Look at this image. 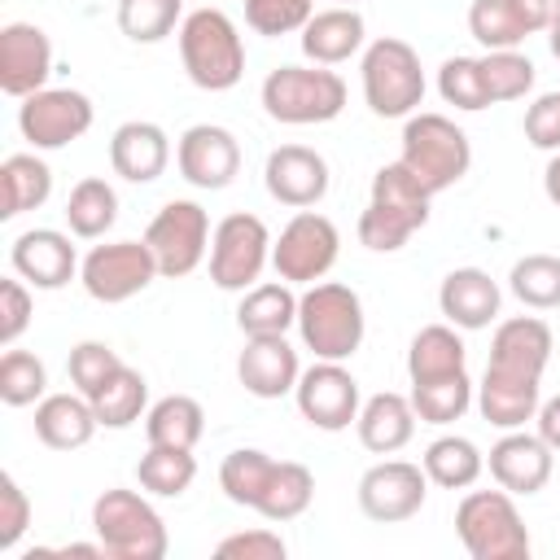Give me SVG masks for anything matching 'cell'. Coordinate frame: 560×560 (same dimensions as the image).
I'll list each match as a JSON object with an SVG mask.
<instances>
[{
    "label": "cell",
    "instance_id": "cell-20",
    "mask_svg": "<svg viewBox=\"0 0 560 560\" xmlns=\"http://www.w3.org/2000/svg\"><path fill=\"white\" fill-rule=\"evenodd\" d=\"M490 477L508 494H538L551 481V446L538 433L508 429V438L490 446Z\"/></svg>",
    "mask_w": 560,
    "mask_h": 560
},
{
    "label": "cell",
    "instance_id": "cell-5",
    "mask_svg": "<svg viewBox=\"0 0 560 560\" xmlns=\"http://www.w3.org/2000/svg\"><path fill=\"white\" fill-rule=\"evenodd\" d=\"M298 332L315 359H350L363 341V302L350 284H311L298 298Z\"/></svg>",
    "mask_w": 560,
    "mask_h": 560
},
{
    "label": "cell",
    "instance_id": "cell-36",
    "mask_svg": "<svg viewBox=\"0 0 560 560\" xmlns=\"http://www.w3.org/2000/svg\"><path fill=\"white\" fill-rule=\"evenodd\" d=\"M271 468H276V459H271L267 451L241 446V451H232V455L219 464V486H223V494H228L232 503L258 508V499H262V490H267V481H271Z\"/></svg>",
    "mask_w": 560,
    "mask_h": 560
},
{
    "label": "cell",
    "instance_id": "cell-48",
    "mask_svg": "<svg viewBox=\"0 0 560 560\" xmlns=\"http://www.w3.org/2000/svg\"><path fill=\"white\" fill-rule=\"evenodd\" d=\"M284 538L271 534V529H245V534H228L214 556L219 560H284Z\"/></svg>",
    "mask_w": 560,
    "mask_h": 560
},
{
    "label": "cell",
    "instance_id": "cell-12",
    "mask_svg": "<svg viewBox=\"0 0 560 560\" xmlns=\"http://www.w3.org/2000/svg\"><path fill=\"white\" fill-rule=\"evenodd\" d=\"M18 127L35 149H66L92 127V101L74 88H39L22 101Z\"/></svg>",
    "mask_w": 560,
    "mask_h": 560
},
{
    "label": "cell",
    "instance_id": "cell-16",
    "mask_svg": "<svg viewBox=\"0 0 560 560\" xmlns=\"http://www.w3.org/2000/svg\"><path fill=\"white\" fill-rule=\"evenodd\" d=\"M175 162H179V175L192 184V188H228L241 171V144L228 127H214V122H197L179 136L175 144Z\"/></svg>",
    "mask_w": 560,
    "mask_h": 560
},
{
    "label": "cell",
    "instance_id": "cell-21",
    "mask_svg": "<svg viewBox=\"0 0 560 560\" xmlns=\"http://www.w3.org/2000/svg\"><path fill=\"white\" fill-rule=\"evenodd\" d=\"M236 376L254 398H280L298 385V350L284 337H245V350L236 359Z\"/></svg>",
    "mask_w": 560,
    "mask_h": 560
},
{
    "label": "cell",
    "instance_id": "cell-35",
    "mask_svg": "<svg viewBox=\"0 0 560 560\" xmlns=\"http://www.w3.org/2000/svg\"><path fill=\"white\" fill-rule=\"evenodd\" d=\"M136 477H140V486H144L149 494L175 499V494H184V490L192 486L197 459H192V451H184V446H153V442H149V451H144L140 464H136Z\"/></svg>",
    "mask_w": 560,
    "mask_h": 560
},
{
    "label": "cell",
    "instance_id": "cell-31",
    "mask_svg": "<svg viewBox=\"0 0 560 560\" xmlns=\"http://www.w3.org/2000/svg\"><path fill=\"white\" fill-rule=\"evenodd\" d=\"M144 398H149V385H144V376H140L136 368H127V363H118V368L109 372V381H105L96 394H88V402H92V411H96V420H101L105 429H127V424H136L140 411H144Z\"/></svg>",
    "mask_w": 560,
    "mask_h": 560
},
{
    "label": "cell",
    "instance_id": "cell-26",
    "mask_svg": "<svg viewBox=\"0 0 560 560\" xmlns=\"http://www.w3.org/2000/svg\"><path fill=\"white\" fill-rule=\"evenodd\" d=\"M359 48H363V18H359L350 4L319 9V13L302 26V52H306L315 66L350 61Z\"/></svg>",
    "mask_w": 560,
    "mask_h": 560
},
{
    "label": "cell",
    "instance_id": "cell-34",
    "mask_svg": "<svg viewBox=\"0 0 560 560\" xmlns=\"http://www.w3.org/2000/svg\"><path fill=\"white\" fill-rule=\"evenodd\" d=\"M481 468H486L481 451L468 438H455V433L429 442V451H424V477L442 490H468L481 477Z\"/></svg>",
    "mask_w": 560,
    "mask_h": 560
},
{
    "label": "cell",
    "instance_id": "cell-1",
    "mask_svg": "<svg viewBox=\"0 0 560 560\" xmlns=\"http://www.w3.org/2000/svg\"><path fill=\"white\" fill-rule=\"evenodd\" d=\"M179 57L197 88L228 92L245 74V44L223 9H192L179 26Z\"/></svg>",
    "mask_w": 560,
    "mask_h": 560
},
{
    "label": "cell",
    "instance_id": "cell-4",
    "mask_svg": "<svg viewBox=\"0 0 560 560\" xmlns=\"http://www.w3.org/2000/svg\"><path fill=\"white\" fill-rule=\"evenodd\" d=\"M398 162H407L411 175L429 192H446L451 184H459L468 175L472 144L446 114H411L402 127V158Z\"/></svg>",
    "mask_w": 560,
    "mask_h": 560
},
{
    "label": "cell",
    "instance_id": "cell-24",
    "mask_svg": "<svg viewBox=\"0 0 560 560\" xmlns=\"http://www.w3.org/2000/svg\"><path fill=\"white\" fill-rule=\"evenodd\" d=\"M96 411L83 394H48L35 407V438L52 451H79L96 433Z\"/></svg>",
    "mask_w": 560,
    "mask_h": 560
},
{
    "label": "cell",
    "instance_id": "cell-17",
    "mask_svg": "<svg viewBox=\"0 0 560 560\" xmlns=\"http://www.w3.org/2000/svg\"><path fill=\"white\" fill-rule=\"evenodd\" d=\"M52 70V44L35 22H9L0 31V88L18 101L39 92Z\"/></svg>",
    "mask_w": 560,
    "mask_h": 560
},
{
    "label": "cell",
    "instance_id": "cell-9",
    "mask_svg": "<svg viewBox=\"0 0 560 560\" xmlns=\"http://www.w3.org/2000/svg\"><path fill=\"white\" fill-rule=\"evenodd\" d=\"M210 236H214L210 219H206V210L197 201H166L153 214L149 232H144V241H149V249L158 258V271L166 280H179V276L197 271L206 249H210Z\"/></svg>",
    "mask_w": 560,
    "mask_h": 560
},
{
    "label": "cell",
    "instance_id": "cell-23",
    "mask_svg": "<svg viewBox=\"0 0 560 560\" xmlns=\"http://www.w3.org/2000/svg\"><path fill=\"white\" fill-rule=\"evenodd\" d=\"M109 162H114V175L131 179V184H149L166 171L171 162V140L158 122H122L109 140Z\"/></svg>",
    "mask_w": 560,
    "mask_h": 560
},
{
    "label": "cell",
    "instance_id": "cell-15",
    "mask_svg": "<svg viewBox=\"0 0 560 560\" xmlns=\"http://www.w3.org/2000/svg\"><path fill=\"white\" fill-rule=\"evenodd\" d=\"M293 394H298V411L324 433H337L350 420H359V381L337 359H319L315 368H306Z\"/></svg>",
    "mask_w": 560,
    "mask_h": 560
},
{
    "label": "cell",
    "instance_id": "cell-2",
    "mask_svg": "<svg viewBox=\"0 0 560 560\" xmlns=\"http://www.w3.org/2000/svg\"><path fill=\"white\" fill-rule=\"evenodd\" d=\"M262 109L289 127L332 122L346 109V83L324 66H280L262 79Z\"/></svg>",
    "mask_w": 560,
    "mask_h": 560
},
{
    "label": "cell",
    "instance_id": "cell-11",
    "mask_svg": "<svg viewBox=\"0 0 560 560\" xmlns=\"http://www.w3.org/2000/svg\"><path fill=\"white\" fill-rule=\"evenodd\" d=\"M337 249H341V236H337L332 219H324L315 210H302L284 223L280 241H271V267H276L280 280L315 284L337 262Z\"/></svg>",
    "mask_w": 560,
    "mask_h": 560
},
{
    "label": "cell",
    "instance_id": "cell-13",
    "mask_svg": "<svg viewBox=\"0 0 560 560\" xmlns=\"http://www.w3.org/2000/svg\"><path fill=\"white\" fill-rule=\"evenodd\" d=\"M547 359H551V328L534 315H516V319H503L494 328L486 376L516 381V385H542Z\"/></svg>",
    "mask_w": 560,
    "mask_h": 560
},
{
    "label": "cell",
    "instance_id": "cell-45",
    "mask_svg": "<svg viewBox=\"0 0 560 560\" xmlns=\"http://www.w3.org/2000/svg\"><path fill=\"white\" fill-rule=\"evenodd\" d=\"M411 232H420V223H416L411 214H402V210L381 206V201H368V210L359 214V241H363L368 249H376V254L402 249Z\"/></svg>",
    "mask_w": 560,
    "mask_h": 560
},
{
    "label": "cell",
    "instance_id": "cell-8",
    "mask_svg": "<svg viewBox=\"0 0 560 560\" xmlns=\"http://www.w3.org/2000/svg\"><path fill=\"white\" fill-rule=\"evenodd\" d=\"M271 258V232L258 214H228L219 219L214 236H210V280L228 293L236 289H254V280L262 276Z\"/></svg>",
    "mask_w": 560,
    "mask_h": 560
},
{
    "label": "cell",
    "instance_id": "cell-55",
    "mask_svg": "<svg viewBox=\"0 0 560 560\" xmlns=\"http://www.w3.org/2000/svg\"><path fill=\"white\" fill-rule=\"evenodd\" d=\"M547 35H551V52H556V57H560V13H556V22H551V26H547Z\"/></svg>",
    "mask_w": 560,
    "mask_h": 560
},
{
    "label": "cell",
    "instance_id": "cell-50",
    "mask_svg": "<svg viewBox=\"0 0 560 560\" xmlns=\"http://www.w3.org/2000/svg\"><path fill=\"white\" fill-rule=\"evenodd\" d=\"M31 293L22 280H0V346H13L31 328Z\"/></svg>",
    "mask_w": 560,
    "mask_h": 560
},
{
    "label": "cell",
    "instance_id": "cell-47",
    "mask_svg": "<svg viewBox=\"0 0 560 560\" xmlns=\"http://www.w3.org/2000/svg\"><path fill=\"white\" fill-rule=\"evenodd\" d=\"M122 359L105 346V341H79L74 350H70V381H74V389L88 398V394H96L105 381H109V372L118 368Z\"/></svg>",
    "mask_w": 560,
    "mask_h": 560
},
{
    "label": "cell",
    "instance_id": "cell-7",
    "mask_svg": "<svg viewBox=\"0 0 560 560\" xmlns=\"http://www.w3.org/2000/svg\"><path fill=\"white\" fill-rule=\"evenodd\" d=\"M363 101L381 118H411L424 101V70L407 39H376L363 52Z\"/></svg>",
    "mask_w": 560,
    "mask_h": 560
},
{
    "label": "cell",
    "instance_id": "cell-51",
    "mask_svg": "<svg viewBox=\"0 0 560 560\" xmlns=\"http://www.w3.org/2000/svg\"><path fill=\"white\" fill-rule=\"evenodd\" d=\"M525 140L534 149H547V153L560 149V92H542L525 109Z\"/></svg>",
    "mask_w": 560,
    "mask_h": 560
},
{
    "label": "cell",
    "instance_id": "cell-39",
    "mask_svg": "<svg viewBox=\"0 0 560 560\" xmlns=\"http://www.w3.org/2000/svg\"><path fill=\"white\" fill-rule=\"evenodd\" d=\"M468 31L477 44H486V52L494 48H516L521 39H529V26L521 22L512 0H472L468 9Z\"/></svg>",
    "mask_w": 560,
    "mask_h": 560
},
{
    "label": "cell",
    "instance_id": "cell-49",
    "mask_svg": "<svg viewBox=\"0 0 560 560\" xmlns=\"http://www.w3.org/2000/svg\"><path fill=\"white\" fill-rule=\"evenodd\" d=\"M26 525H31V499H26V490L4 472V477H0V551L18 547V538L26 534Z\"/></svg>",
    "mask_w": 560,
    "mask_h": 560
},
{
    "label": "cell",
    "instance_id": "cell-18",
    "mask_svg": "<svg viewBox=\"0 0 560 560\" xmlns=\"http://www.w3.org/2000/svg\"><path fill=\"white\" fill-rule=\"evenodd\" d=\"M262 179L280 206L306 210L328 192V162L306 144H280V149H271Z\"/></svg>",
    "mask_w": 560,
    "mask_h": 560
},
{
    "label": "cell",
    "instance_id": "cell-40",
    "mask_svg": "<svg viewBox=\"0 0 560 560\" xmlns=\"http://www.w3.org/2000/svg\"><path fill=\"white\" fill-rule=\"evenodd\" d=\"M508 284H512V293H516L525 306L551 311V306H560V258H556V254H525V258L512 267Z\"/></svg>",
    "mask_w": 560,
    "mask_h": 560
},
{
    "label": "cell",
    "instance_id": "cell-42",
    "mask_svg": "<svg viewBox=\"0 0 560 560\" xmlns=\"http://www.w3.org/2000/svg\"><path fill=\"white\" fill-rule=\"evenodd\" d=\"M481 83H486L490 105L494 101H521L534 88V61L516 48H494L481 57Z\"/></svg>",
    "mask_w": 560,
    "mask_h": 560
},
{
    "label": "cell",
    "instance_id": "cell-22",
    "mask_svg": "<svg viewBox=\"0 0 560 560\" xmlns=\"http://www.w3.org/2000/svg\"><path fill=\"white\" fill-rule=\"evenodd\" d=\"M438 306L455 328H486L499 315V284L481 267H455L438 289Z\"/></svg>",
    "mask_w": 560,
    "mask_h": 560
},
{
    "label": "cell",
    "instance_id": "cell-14",
    "mask_svg": "<svg viewBox=\"0 0 560 560\" xmlns=\"http://www.w3.org/2000/svg\"><path fill=\"white\" fill-rule=\"evenodd\" d=\"M424 494H429V477L420 464L407 459H381L359 477V508L381 525L416 516L424 508Z\"/></svg>",
    "mask_w": 560,
    "mask_h": 560
},
{
    "label": "cell",
    "instance_id": "cell-32",
    "mask_svg": "<svg viewBox=\"0 0 560 560\" xmlns=\"http://www.w3.org/2000/svg\"><path fill=\"white\" fill-rule=\"evenodd\" d=\"M114 219H118V192L105 179L88 175V179H79L70 188V197H66V223H70L74 236L96 241V236H105L114 228Z\"/></svg>",
    "mask_w": 560,
    "mask_h": 560
},
{
    "label": "cell",
    "instance_id": "cell-27",
    "mask_svg": "<svg viewBox=\"0 0 560 560\" xmlns=\"http://www.w3.org/2000/svg\"><path fill=\"white\" fill-rule=\"evenodd\" d=\"M52 192V171L35 153H9L0 162V219H18L44 206Z\"/></svg>",
    "mask_w": 560,
    "mask_h": 560
},
{
    "label": "cell",
    "instance_id": "cell-29",
    "mask_svg": "<svg viewBox=\"0 0 560 560\" xmlns=\"http://www.w3.org/2000/svg\"><path fill=\"white\" fill-rule=\"evenodd\" d=\"M407 372H411V385L442 381V376L464 372V341H459L455 324H429V328H420L411 337V350H407Z\"/></svg>",
    "mask_w": 560,
    "mask_h": 560
},
{
    "label": "cell",
    "instance_id": "cell-10",
    "mask_svg": "<svg viewBox=\"0 0 560 560\" xmlns=\"http://www.w3.org/2000/svg\"><path fill=\"white\" fill-rule=\"evenodd\" d=\"M158 271V258L149 249V241H114V245H96L83 267H79V280L88 289V298L114 306V302H127L136 293H144L153 284Z\"/></svg>",
    "mask_w": 560,
    "mask_h": 560
},
{
    "label": "cell",
    "instance_id": "cell-25",
    "mask_svg": "<svg viewBox=\"0 0 560 560\" xmlns=\"http://www.w3.org/2000/svg\"><path fill=\"white\" fill-rule=\"evenodd\" d=\"M416 407H411V398H402V394H372L363 407H359V442L372 451V455H394V451H402L407 442H411V433H416Z\"/></svg>",
    "mask_w": 560,
    "mask_h": 560
},
{
    "label": "cell",
    "instance_id": "cell-37",
    "mask_svg": "<svg viewBox=\"0 0 560 560\" xmlns=\"http://www.w3.org/2000/svg\"><path fill=\"white\" fill-rule=\"evenodd\" d=\"M472 402V381L468 372H455V376H442V381H420L411 385V407L424 424H451L468 411Z\"/></svg>",
    "mask_w": 560,
    "mask_h": 560
},
{
    "label": "cell",
    "instance_id": "cell-56",
    "mask_svg": "<svg viewBox=\"0 0 560 560\" xmlns=\"http://www.w3.org/2000/svg\"><path fill=\"white\" fill-rule=\"evenodd\" d=\"M341 4H354V0H341Z\"/></svg>",
    "mask_w": 560,
    "mask_h": 560
},
{
    "label": "cell",
    "instance_id": "cell-52",
    "mask_svg": "<svg viewBox=\"0 0 560 560\" xmlns=\"http://www.w3.org/2000/svg\"><path fill=\"white\" fill-rule=\"evenodd\" d=\"M512 4H516L521 22L529 26V35L547 31V26L556 22V13H560V0H512Z\"/></svg>",
    "mask_w": 560,
    "mask_h": 560
},
{
    "label": "cell",
    "instance_id": "cell-43",
    "mask_svg": "<svg viewBox=\"0 0 560 560\" xmlns=\"http://www.w3.org/2000/svg\"><path fill=\"white\" fill-rule=\"evenodd\" d=\"M48 372L31 350H4L0 359V398L4 407H31L35 398H44Z\"/></svg>",
    "mask_w": 560,
    "mask_h": 560
},
{
    "label": "cell",
    "instance_id": "cell-33",
    "mask_svg": "<svg viewBox=\"0 0 560 560\" xmlns=\"http://www.w3.org/2000/svg\"><path fill=\"white\" fill-rule=\"evenodd\" d=\"M311 499H315L311 468L306 464H293V459H276L271 481H267V490H262V499H258L254 512H262L267 521H293V516H302L311 508Z\"/></svg>",
    "mask_w": 560,
    "mask_h": 560
},
{
    "label": "cell",
    "instance_id": "cell-28",
    "mask_svg": "<svg viewBox=\"0 0 560 560\" xmlns=\"http://www.w3.org/2000/svg\"><path fill=\"white\" fill-rule=\"evenodd\" d=\"M236 324L245 337H284L298 324V298L289 284H254L236 306Z\"/></svg>",
    "mask_w": 560,
    "mask_h": 560
},
{
    "label": "cell",
    "instance_id": "cell-41",
    "mask_svg": "<svg viewBox=\"0 0 560 560\" xmlns=\"http://www.w3.org/2000/svg\"><path fill=\"white\" fill-rule=\"evenodd\" d=\"M184 0H118V31L136 44H158L175 31Z\"/></svg>",
    "mask_w": 560,
    "mask_h": 560
},
{
    "label": "cell",
    "instance_id": "cell-6",
    "mask_svg": "<svg viewBox=\"0 0 560 560\" xmlns=\"http://www.w3.org/2000/svg\"><path fill=\"white\" fill-rule=\"evenodd\" d=\"M92 529L114 560H162L166 556V525L149 499L136 490H105L92 503Z\"/></svg>",
    "mask_w": 560,
    "mask_h": 560
},
{
    "label": "cell",
    "instance_id": "cell-30",
    "mask_svg": "<svg viewBox=\"0 0 560 560\" xmlns=\"http://www.w3.org/2000/svg\"><path fill=\"white\" fill-rule=\"evenodd\" d=\"M144 433H149L153 446H184V451H192L201 442V433H206V411H201L197 398L171 394V398L149 407Z\"/></svg>",
    "mask_w": 560,
    "mask_h": 560
},
{
    "label": "cell",
    "instance_id": "cell-46",
    "mask_svg": "<svg viewBox=\"0 0 560 560\" xmlns=\"http://www.w3.org/2000/svg\"><path fill=\"white\" fill-rule=\"evenodd\" d=\"M315 18V0H245V22L258 35H293Z\"/></svg>",
    "mask_w": 560,
    "mask_h": 560
},
{
    "label": "cell",
    "instance_id": "cell-54",
    "mask_svg": "<svg viewBox=\"0 0 560 560\" xmlns=\"http://www.w3.org/2000/svg\"><path fill=\"white\" fill-rule=\"evenodd\" d=\"M542 188H547V197L560 206V149H556V158H551L547 171H542Z\"/></svg>",
    "mask_w": 560,
    "mask_h": 560
},
{
    "label": "cell",
    "instance_id": "cell-3",
    "mask_svg": "<svg viewBox=\"0 0 560 560\" xmlns=\"http://www.w3.org/2000/svg\"><path fill=\"white\" fill-rule=\"evenodd\" d=\"M455 534L472 560H525L529 529L508 490H472L455 508Z\"/></svg>",
    "mask_w": 560,
    "mask_h": 560
},
{
    "label": "cell",
    "instance_id": "cell-19",
    "mask_svg": "<svg viewBox=\"0 0 560 560\" xmlns=\"http://www.w3.org/2000/svg\"><path fill=\"white\" fill-rule=\"evenodd\" d=\"M9 258H13V271L22 280H31L35 289H61L83 267L74 258L70 236L57 232V228H31V232H22L13 241V249H9Z\"/></svg>",
    "mask_w": 560,
    "mask_h": 560
},
{
    "label": "cell",
    "instance_id": "cell-44",
    "mask_svg": "<svg viewBox=\"0 0 560 560\" xmlns=\"http://www.w3.org/2000/svg\"><path fill=\"white\" fill-rule=\"evenodd\" d=\"M438 92L455 109H468V114L486 109L490 96H486V83H481V57H451V61H442Z\"/></svg>",
    "mask_w": 560,
    "mask_h": 560
},
{
    "label": "cell",
    "instance_id": "cell-38",
    "mask_svg": "<svg viewBox=\"0 0 560 560\" xmlns=\"http://www.w3.org/2000/svg\"><path fill=\"white\" fill-rule=\"evenodd\" d=\"M429 197H433V192L411 175L407 162H389V166H381V171L372 175V201L411 214L420 228L429 223Z\"/></svg>",
    "mask_w": 560,
    "mask_h": 560
},
{
    "label": "cell",
    "instance_id": "cell-53",
    "mask_svg": "<svg viewBox=\"0 0 560 560\" xmlns=\"http://www.w3.org/2000/svg\"><path fill=\"white\" fill-rule=\"evenodd\" d=\"M538 438H542L551 451H560V394L538 407Z\"/></svg>",
    "mask_w": 560,
    "mask_h": 560
}]
</instances>
